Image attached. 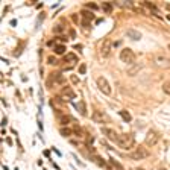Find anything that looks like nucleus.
Segmentation results:
<instances>
[{"mask_svg":"<svg viewBox=\"0 0 170 170\" xmlns=\"http://www.w3.org/2000/svg\"><path fill=\"white\" fill-rule=\"evenodd\" d=\"M102 134L108 138V140H111V141H114V143H117V138H119V134L112 129V128H106V126H103L102 129Z\"/></svg>","mask_w":170,"mask_h":170,"instance_id":"9d476101","label":"nucleus"},{"mask_svg":"<svg viewBox=\"0 0 170 170\" xmlns=\"http://www.w3.org/2000/svg\"><path fill=\"white\" fill-rule=\"evenodd\" d=\"M126 35H128V36H131L132 40H140V38H141V33H140L138 30H134V29H129Z\"/></svg>","mask_w":170,"mask_h":170,"instance_id":"dca6fc26","label":"nucleus"},{"mask_svg":"<svg viewBox=\"0 0 170 170\" xmlns=\"http://www.w3.org/2000/svg\"><path fill=\"white\" fill-rule=\"evenodd\" d=\"M120 59H122V62H125L128 65H132V64H135L137 58H135V53L129 47H125V49L120 50Z\"/></svg>","mask_w":170,"mask_h":170,"instance_id":"7ed1b4c3","label":"nucleus"},{"mask_svg":"<svg viewBox=\"0 0 170 170\" xmlns=\"http://www.w3.org/2000/svg\"><path fill=\"white\" fill-rule=\"evenodd\" d=\"M143 5H144V6H147V8H149V9H152V11H154V12H155V14H157V12H158V9H157V6H155V5H154V3H150V2H144V3H143Z\"/></svg>","mask_w":170,"mask_h":170,"instance_id":"393cba45","label":"nucleus"},{"mask_svg":"<svg viewBox=\"0 0 170 170\" xmlns=\"http://www.w3.org/2000/svg\"><path fill=\"white\" fill-rule=\"evenodd\" d=\"M93 160H94V163H96L97 166H100V167H105V161H103L100 157H93Z\"/></svg>","mask_w":170,"mask_h":170,"instance_id":"4be33fe9","label":"nucleus"},{"mask_svg":"<svg viewBox=\"0 0 170 170\" xmlns=\"http://www.w3.org/2000/svg\"><path fill=\"white\" fill-rule=\"evenodd\" d=\"M120 116H122V117H123V120H125V122H128V123L132 120V116H131L128 111H125V109H123V111H120Z\"/></svg>","mask_w":170,"mask_h":170,"instance_id":"6ab92c4d","label":"nucleus"},{"mask_svg":"<svg viewBox=\"0 0 170 170\" xmlns=\"http://www.w3.org/2000/svg\"><path fill=\"white\" fill-rule=\"evenodd\" d=\"M81 17H82V24H84V26H88L90 21L94 18V14L90 12V11H87V9H84V11L81 12Z\"/></svg>","mask_w":170,"mask_h":170,"instance_id":"f8f14e48","label":"nucleus"},{"mask_svg":"<svg viewBox=\"0 0 170 170\" xmlns=\"http://www.w3.org/2000/svg\"><path fill=\"white\" fill-rule=\"evenodd\" d=\"M61 96H62V99L71 100V99H74V91H73L71 87H62V90H61Z\"/></svg>","mask_w":170,"mask_h":170,"instance_id":"ddd939ff","label":"nucleus"},{"mask_svg":"<svg viewBox=\"0 0 170 170\" xmlns=\"http://www.w3.org/2000/svg\"><path fill=\"white\" fill-rule=\"evenodd\" d=\"M169 52H170V44H169Z\"/></svg>","mask_w":170,"mask_h":170,"instance_id":"473e14b6","label":"nucleus"},{"mask_svg":"<svg viewBox=\"0 0 170 170\" xmlns=\"http://www.w3.org/2000/svg\"><path fill=\"white\" fill-rule=\"evenodd\" d=\"M93 120H94L96 123H108V122H109L108 116H106L103 111H100V109H96V111L93 112Z\"/></svg>","mask_w":170,"mask_h":170,"instance_id":"9b49d317","label":"nucleus"},{"mask_svg":"<svg viewBox=\"0 0 170 170\" xmlns=\"http://www.w3.org/2000/svg\"><path fill=\"white\" fill-rule=\"evenodd\" d=\"M64 29H65L64 24H56V26L53 27V32H55V33H59V32H64Z\"/></svg>","mask_w":170,"mask_h":170,"instance_id":"a878e982","label":"nucleus"},{"mask_svg":"<svg viewBox=\"0 0 170 170\" xmlns=\"http://www.w3.org/2000/svg\"><path fill=\"white\" fill-rule=\"evenodd\" d=\"M117 144L123 150H129V149H132L135 146V138L131 134H120L119 138H117Z\"/></svg>","mask_w":170,"mask_h":170,"instance_id":"f257e3e1","label":"nucleus"},{"mask_svg":"<svg viewBox=\"0 0 170 170\" xmlns=\"http://www.w3.org/2000/svg\"><path fill=\"white\" fill-rule=\"evenodd\" d=\"M147 157H149V150H147L144 146H137L135 150L129 154V158H131V160H135V161L144 160V158H147Z\"/></svg>","mask_w":170,"mask_h":170,"instance_id":"0eeeda50","label":"nucleus"},{"mask_svg":"<svg viewBox=\"0 0 170 170\" xmlns=\"http://www.w3.org/2000/svg\"><path fill=\"white\" fill-rule=\"evenodd\" d=\"M154 62H155V65H158L160 68H170V58L161 55V53L154 56Z\"/></svg>","mask_w":170,"mask_h":170,"instance_id":"6e6552de","label":"nucleus"},{"mask_svg":"<svg viewBox=\"0 0 170 170\" xmlns=\"http://www.w3.org/2000/svg\"><path fill=\"white\" fill-rule=\"evenodd\" d=\"M73 132H74V135H78V137H85V135H87V134L84 132V129L78 125V122L73 125Z\"/></svg>","mask_w":170,"mask_h":170,"instance_id":"2eb2a0df","label":"nucleus"},{"mask_svg":"<svg viewBox=\"0 0 170 170\" xmlns=\"http://www.w3.org/2000/svg\"><path fill=\"white\" fill-rule=\"evenodd\" d=\"M158 140H160V132L155 131V129H149L146 137H144V144L147 147H152V146H155L158 143Z\"/></svg>","mask_w":170,"mask_h":170,"instance_id":"39448f33","label":"nucleus"},{"mask_svg":"<svg viewBox=\"0 0 170 170\" xmlns=\"http://www.w3.org/2000/svg\"><path fill=\"white\" fill-rule=\"evenodd\" d=\"M76 108L79 109V112H81L82 116H87V108H85V103H84L82 100H81V102H79V103L76 105Z\"/></svg>","mask_w":170,"mask_h":170,"instance_id":"a211bd4d","label":"nucleus"},{"mask_svg":"<svg viewBox=\"0 0 170 170\" xmlns=\"http://www.w3.org/2000/svg\"><path fill=\"white\" fill-rule=\"evenodd\" d=\"M73 134V129H70V128H61V135L62 137H70Z\"/></svg>","mask_w":170,"mask_h":170,"instance_id":"aec40b11","label":"nucleus"},{"mask_svg":"<svg viewBox=\"0 0 170 170\" xmlns=\"http://www.w3.org/2000/svg\"><path fill=\"white\" fill-rule=\"evenodd\" d=\"M163 91H164L167 96H170V81H166V82L163 84Z\"/></svg>","mask_w":170,"mask_h":170,"instance_id":"412c9836","label":"nucleus"},{"mask_svg":"<svg viewBox=\"0 0 170 170\" xmlns=\"http://www.w3.org/2000/svg\"><path fill=\"white\" fill-rule=\"evenodd\" d=\"M102 8H103V11H105V12H111V11H112V5H111V3H108V2H105V3L102 5Z\"/></svg>","mask_w":170,"mask_h":170,"instance_id":"b1692460","label":"nucleus"},{"mask_svg":"<svg viewBox=\"0 0 170 170\" xmlns=\"http://www.w3.org/2000/svg\"><path fill=\"white\" fill-rule=\"evenodd\" d=\"M59 123L65 128L67 125H70V123H76V120H73V117L71 116H68V114H64V116H61V119H59Z\"/></svg>","mask_w":170,"mask_h":170,"instance_id":"4468645a","label":"nucleus"},{"mask_svg":"<svg viewBox=\"0 0 170 170\" xmlns=\"http://www.w3.org/2000/svg\"><path fill=\"white\" fill-rule=\"evenodd\" d=\"M135 170H144V169H135Z\"/></svg>","mask_w":170,"mask_h":170,"instance_id":"2f4dec72","label":"nucleus"},{"mask_svg":"<svg viewBox=\"0 0 170 170\" xmlns=\"http://www.w3.org/2000/svg\"><path fill=\"white\" fill-rule=\"evenodd\" d=\"M111 53V40H103L102 41V44H100V47H99V55L102 56V58H106L108 55Z\"/></svg>","mask_w":170,"mask_h":170,"instance_id":"1a4fd4ad","label":"nucleus"},{"mask_svg":"<svg viewBox=\"0 0 170 170\" xmlns=\"http://www.w3.org/2000/svg\"><path fill=\"white\" fill-rule=\"evenodd\" d=\"M167 18H169V20H170V14H169V15H167Z\"/></svg>","mask_w":170,"mask_h":170,"instance_id":"7c9ffc66","label":"nucleus"},{"mask_svg":"<svg viewBox=\"0 0 170 170\" xmlns=\"http://www.w3.org/2000/svg\"><path fill=\"white\" fill-rule=\"evenodd\" d=\"M109 163H111V166H114L117 170H123V166H122L119 161H116V160H109Z\"/></svg>","mask_w":170,"mask_h":170,"instance_id":"5701e85b","label":"nucleus"},{"mask_svg":"<svg viewBox=\"0 0 170 170\" xmlns=\"http://www.w3.org/2000/svg\"><path fill=\"white\" fill-rule=\"evenodd\" d=\"M87 8H88V9H97L99 6H97L96 3H87Z\"/></svg>","mask_w":170,"mask_h":170,"instance_id":"cd10ccee","label":"nucleus"},{"mask_svg":"<svg viewBox=\"0 0 170 170\" xmlns=\"http://www.w3.org/2000/svg\"><path fill=\"white\" fill-rule=\"evenodd\" d=\"M85 71H87V65H85V64H81V65H79V73L84 74Z\"/></svg>","mask_w":170,"mask_h":170,"instance_id":"bb28decb","label":"nucleus"},{"mask_svg":"<svg viewBox=\"0 0 170 170\" xmlns=\"http://www.w3.org/2000/svg\"><path fill=\"white\" fill-rule=\"evenodd\" d=\"M64 82H65L64 76H62L59 71H53V73H50V76L47 78V81H46V85H47V88L50 90V88H55V87H59V85H62Z\"/></svg>","mask_w":170,"mask_h":170,"instance_id":"f03ea898","label":"nucleus"},{"mask_svg":"<svg viewBox=\"0 0 170 170\" xmlns=\"http://www.w3.org/2000/svg\"><path fill=\"white\" fill-rule=\"evenodd\" d=\"M55 53L56 55H65V46L64 44H58V46H55Z\"/></svg>","mask_w":170,"mask_h":170,"instance_id":"f3484780","label":"nucleus"},{"mask_svg":"<svg viewBox=\"0 0 170 170\" xmlns=\"http://www.w3.org/2000/svg\"><path fill=\"white\" fill-rule=\"evenodd\" d=\"M71 82H74V84H78V82H79V78L73 74V76H71Z\"/></svg>","mask_w":170,"mask_h":170,"instance_id":"c756f323","label":"nucleus"},{"mask_svg":"<svg viewBox=\"0 0 170 170\" xmlns=\"http://www.w3.org/2000/svg\"><path fill=\"white\" fill-rule=\"evenodd\" d=\"M47 61H49V64H52V65H55V64H56V59H55L53 56H49V59H47Z\"/></svg>","mask_w":170,"mask_h":170,"instance_id":"c85d7f7f","label":"nucleus"},{"mask_svg":"<svg viewBox=\"0 0 170 170\" xmlns=\"http://www.w3.org/2000/svg\"><path fill=\"white\" fill-rule=\"evenodd\" d=\"M96 84H97V87H99V90L105 94V96H111L112 94V88H111V84L103 78V76H99L97 79H96Z\"/></svg>","mask_w":170,"mask_h":170,"instance_id":"20e7f679","label":"nucleus"},{"mask_svg":"<svg viewBox=\"0 0 170 170\" xmlns=\"http://www.w3.org/2000/svg\"><path fill=\"white\" fill-rule=\"evenodd\" d=\"M78 62V56L74 53H65L62 58V70H70L76 65Z\"/></svg>","mask_w":170,"mask_h":170,"instance_id":"423d86ee","label":"nucleus"}]
</instances>
